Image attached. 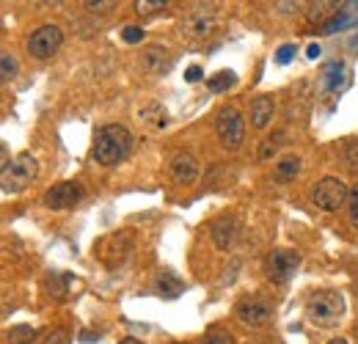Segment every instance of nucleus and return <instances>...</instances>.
<instances>
[{"label":"nucleus","instance_id":"obj_1","mask_svg":"<svg viewBox=\"0 0 358 344\" xmlns=\"http://www.w3.org/2000/svg\"><path fill=\"white\" fill-rule=\"evenodd\" d=\"M132 151V132L124 124H105L94 135L91 157L99 165H119Z\"/></svg>","mask_w":358,"mask_h":344},{"label":"nucleus","instance_id":"obj_2","mask_svg":"<svg viewBox=\"0 0 358 344\" xmlns=\"http://www.w3.org/2000/svg\"><path fill=\"white\" fill-rule=\"evenodd\" d=\"M36 177H39L36 157L31 151H23L9 162V168L3 171V174H0V191L3 193H23Z\"/></svg>","mask_w":358,"mask_h":344},{"label":"nucleus","instance_id":"obj_3","mask_svg":"<svg viewBox=\"0 0 358 344\" xmlns=\"http://www.w3.org/2000/svg\"><path fill=\"white\" fill-rule=\"evenodd\" d=\"M347 311V303L339 292L333 289H322V292H314L306 303V314L314 325H336Z\"/></svg>","mask_w":358,"mask_h":344},{"label":"nucleus","instance_id":"obj_4","mask_svg":"<svg viewBox=\"0 0 358 344\" xmlns=\"http://www.w3.org/2000/svg\"><path fill=\"white\" fill-rule=\"evenodd\" d=\"M215 132H218V140L226 146V149H240L243 140H246V121H243V113L237 108H224L215 119Z\"/></svg>","mask_w":358,"mask_h":344},{"label":"nucleus","instance_id":"obj_5","mask_svg":"<svg viewBox=\"0 0 358 344\" xmlns=\"http://www.w3.org/2000/svg\"><path fill=\"white\" fill-rule=\"evenodd\" d=\"M344 199H347V188H344V182L336 180V177L320 180V182L314 185V191H311V201H314V207H320L322 212H336V210L344 204Z\"/></svg>","mask_w":358,"mask_h":344},{"label":"nucleus","instance_id":"obj_6","mask_svg":"<svg viewBox=\"0 0 358 344\" xmlns=\"http://www.w3.org/2000/svg\"><path fill=\"white\" fill-rule=\"evenodd\" d=\"M298 267H300V256H298L295 251H289V248H276V251H270V256H267V262H265L267 278H270L273 284H287V281L298 273Z\"/></svg>","mask_w":358,"mask_h":344},{"label":"nucleus","instance_id":"obj_7","mask_svg":"<svg viewBox=\"0 0 358 344\" xmlns=\"http://www.w3.org/2000/svg\"><path fill=\"white\" fill-rule=\"evenodd\" d=\"M64 45V31L58 25H42L31 34L28 39V53L34 58H50L58 53V47Z\"/></svg>","mask_w":358,"mask_h":344},{"label":"nucleus","instance_id":"obj_8","mask_svg":"<svg viewBox=\"0 0 358 344\" xmlns=\"http://www.w3.org/2000/svg\"><path fill=\"white\" fill-rule=\"evenodd\" d=\"M235 314H237V319H240L243 325H248V328H262V325L270 322L273 308H270V303H267L265 297L251 295V297H246V300L237 303V311H235Z\"/></svg>","mask_w":358,"mask_h":344},{"label":"nucleus","instance_id":"obj_9","mask_svg":"<svg viewBox=\"0 0 358 344\" xmlns=\"http://www.w3.org/2000/svg\"><path fill=\"white\" fill-rule=\"evenodd\" d=\"M130 251H132V234H127V232L110 234V237H105V240L97 245V254H99V259H102L108 267L121 265Z\"/></svg>","mask_w":358,"mask_h":344},{"label":"nucleus","instance_id":"obj_10","mask_svg":"<svg viewBox=\"0 0 358 344\" xmlns=\"http://www.w3.org/2000/svg\"><path fill=\"white\" fill-rule=\"evenodd\" d=\"M83 199V185L80 182H58L45 193V204L50 210H72Z\"/></svg>","mask_w":358,"mask_h":344},{"label":"nucleus","instance_id":"obj_11","mask_svg":"<svg viewBox=\"0 0 358 344\" xmlns=\"http://www.w3.org/2000/svg\"><path fill=\"white\" fill-rule=\"evenodd\" d=\"M358 25V0H350V3H336L333 17L320 28L322 34H339V31H350Z\"/></svg>","mask_w":358,"mask_h":344},{"label":"nucleus","instance_id":"obj_12","mask_svg":"<svg viewBox=\"0 0 358 344\" xmlns=\"http://www.w3.org/2000/svg\"><path fill=\"white\" fill-rule=\"evenodd\" d=\"M171 177H174L176 182H182V185L196 182V177H199V162H196V157L188 154V151H176V154L171 157Z\"/></svg>","mask_w":358,"mask_h":344},{"label":"nucleus","instance_id":"obj_13","mask_svg":"<svg viewBox=\"0 0 358 344\" xmlns=\"http://www.w3.org/2000/svg\"><path fill=\"white\" fill-rule=\"evenodd\" d=\"M237 234H240L237 221L229 218V215H224V218H218V221L213 223V243H215L221 251H229V248L237 243Z\"/></svg>","mask_w":358,"mask_h":344},{"label":"nucleus","instance_id":"obj_14","mask_svg":"<svg viewBox=\"0 0 358 344\" xmlns=\"http://www.w3.org/2000/svg\"><path fill=\"white\" fill-rule=\"evenodd\" d=\"M322 88L331 94H342L347 88V66L342 61H328L322 66Z\"/></svg>","mask_w":358,"mask_h":344},{"label":"nucleus","instance_id":"obj_15","mask_svg":"<svg viewBox=\"0 0 358 344\" xmlns=\"http://www.w3.org/2000/svg\"><path fill=\"white\" fill-rule=\"evenodd\" d=\"M210 6H199L188 20H185V31L191 34V36H207L210 31H213V25H215V17H213V12H207Z\"/></svg>","mask_w":358,"mask_h":344},{"label":"nucleus","instance_id":"obj_16","mask_svg":"<svg viewBox=\"0 0 358 344\" xmlns=\"http://www.w3.org/2000/svg\"><path fill=\"white\" fill-rule=\"evenodd\" d=\"M273 99L270 97H256L254 102H251V124L256 127V130H265L267 124H270V119H273Z\"/></svg>","mask_w":358,"mask_h":344},{"label":"nucleus","instance_id":"obj_17","mask_svg":"<svg viewBox=\"0 0 358 344\" xmlns=\"http://www.w3.org/2000/svg\"><path fill=\"white\" fill-rule=\"evenodd\" d=\"M143 66H146V72L160 75L163 69H168V66H171L168 50H165V47H149V50L143 53Z\"/></svg>","mask_w":358,"mask_h":344},{"label":"nucleus","instance_id":"obj_18","mask_svg":"<svg viewBox=\"0 0 358 344\" xmlns=\"http://www.w3.org/2000/svg\"><path fill=\"white\" fill-rule=\"evenodd\" d=\"M157 292L163 295V297H179L185 292V284H182V278H176L174 273H160L157 275Z\"/></svg>","mask_w":358,"mask_h":344},{"label":"nucleus","instance_id":"obj_19","mask_svg":"<svg viewBox=\"0 0 358 344\" xmlns=\"http://www.w3.org/2000/svg\"><path fill=\"white\" fill-rule=\"evenodd\" d=\"M300 157H295V154H289V157H284V160H278V165H276V180H281V182H289V180H295L298 174H300Z\"/></svg>","mask_w":358,"mask_h":344},{"label":"nucleus","instance_id":"obj_20","mask_svg":"<svg viewBox=\"0 0 358 344\" xmlns=\"http://www.w3.org/2000/svg\"><path fill=\"white\" fill-rule=\"evenodd\" d=\"M17 72H20V61H17L12 53L0 50V86L12 83V80L17 77Z\"/></svg>","mask_w":358,"mask_h":344},{"label":"nucleus","instance_id":"obj_21","mask_svg":"<svg viewBox=\"0 0 358 344\" xmlns=\"http://www.w3.org/2000/svg\"><path fill=\"white\" fill-rule=\"evenodd\" d=\"M333 12H336V3H311V6H309V12H306V17H309V23H311V25L322 28V25L333 17Z\"/></svg>","mask_w":358,"mask_h":344},{"label":"nucleus","instance_id":"obj_22","mask_svg":"<svg viewBox=\"0 0 358 344\" xmlns=\"http://www.w3.org/2000/svg\"><path fill=\"white\" fill-rule=\"evenodd\" d=\"M235 83H237V75L229 72V69H224V72H218V75H213V77L207 80V88H210L213 94H224V91H229Z\"/></svg>","mask_w":358,"mask_h":344},{"label":"nucleus","instance_id":"obj_23","mask_svg":"<svg viewBox=\"0 0 358 344\" xmlns=\"http://www.w3.org/2000/svg\"><path fill=\"white\" fill-rule=\"evenodd\" d=\"M6 339H9V344H31L36 339V328H31V325H14Z\"/></svg>","mask_w":358,"mask_h":344},{"label":"nucleus","instance_id":"obj_24","mask_svg":"<svg viewBox=\"0 0 358 344\" xmlns=\"http://www.w3.org/2000/svg\"><path fill=\"white\" fill-rule=\"evenodd\" d=\"M342 160L347 162L350 171H358V140H355V138H350V140L344 143V149H342Z\"/></svg>","mask_w":358,"mask_h":344},{"label":"nucleus","instance_id":"obj_25","mask_svg":"<svg viewBox=\"0 0 358 344\" xmlns=\"http://www.w3.org/2000/svg\"><path fill=\"white\" fill-rule=\"evenodd\" d=\"M202 344H235V339H232L229 330H224V328H213V330L204 336Z\"/></svg>","mask_w":358,"mask_h":344},{"label":"nucleus","instance_id":"obj_26","mask_svg":"<svg viewBox=\"0 0 358 344\" xmlns=\"http://www.w3.org/2000/svg\"><path fill=\"white\" fill-rule=\"evenodd\" d=\"M45 344H72V336L64 328H53L45 333Z\"/></svg>","mask_w":358,"mask_h":344},{"label":"nucleus","instance_id":"obj_27","mask_svg":"<svg viewBox=\"0 0 358 344\" xmlns=\"http://www.w3.org/2000/svg\"><path fill=\"white\" fill-rule=\"evenodd\" d=\"M347 215H350V223L358 226V182H355L353 191L347 193Z\"/></svg>","mask_w":358,"mask_h":344},{"label":"nucleus","instance_id":"obj_28","mask_svg":"<svg viewBox=\"0 0 358 344\" xmlns=\"http://www.w3.org/2000/svg\"><path fill=\"white\" fill-rule=\"evenodd\" d=\"M168 3H163V0H138V3H135V12L138 14H154V12H160V9H165Z\"/></svg>","mask_w":358,"mask_h":344},{"label":"nucleus","instance_id":"obj_29","mask_svg":"<svg viewBox=\"0 0 358 344\" xmlns=\"http://www.w3.org/2000/svg\"><path fill=\"white\" fill-rule=\"evenodd\" d=\"M281 143H284V135H281V132H273V135L265 140V146L259 149V157H270V154H273V151H276Z\"/></svg>","mask_w":358,"mask_h":344},{"label":"nucleus","instance_id":"obj_30","mask_svg":"<svg viewBox=\"0 0 358 344\" xmlns=\"http://www.w3.org/2000/svg\"><path fill=\"white\" fill-rule=\"evenodd\" d=\"M121 39H124L127 45H138V42H143V28H138V25H124Z\"/></svg>","mask_w":358,"mask_h":344},{"label":"nucleus","instance_id":"obj_31","mask_svg":"<svg viewBox=\"0 0 358 344\" xmlns=\"http://www.w3.org/2000/svg\"><path fill=\"white\" fill-rule=\"evenodd\" d=\"M295 53H298L295 45H284V47H278V50H276V64H281V66L289 64V61L295 58Z\"/></svg>","mask_w":358,"mask_h":344},{"label":"nucleus","instance_id":"obj_32","mask_svg":"<svg viewBox=\"0 0 358 344\" xmlns=\"http://www.w3.org/2000/svg\"><path fill=\"white\" fill-rule=\"evenodd\" d=\"M61 281H67L64 275H58V273H53L50 278H47V289L53 292V297H64V284Z\"/></svg>","mask_w":358,"mask_h":344},{"label":"nucleus","instance_id":"obj_33","mask_svg":"<svg viewBox=\"0 0 358 344\" xmlns=\"http://www.w3.org/2000/svg\"><path fill=\"white\" fill-rule=\"evenodd\" d=\"M202 77H204L202 66H188V72H185V80H188V83H199Z\"/></svg>","mask_w":358,"mask_h":344},{"label":"nucleus","instance_id":"obj_34","mask_svg":"<svg viewBox=\"0 0 358 344\" xmlns=\"http://www.w3.org/2000/svg\"><path fill=\"white\" fill-rule=\"evenodd\" d=\"M9 162H12V160H9V146L0 143V174H3V171L9 168Z\"/></svg>","mask_w":358,"mask_h":344},{"label":"nucleus","instance_id":"obj_35","mask_svg":"<svg viewBox=\"0 0 358 344\" xmlns=\"http://www.w3.org/2000/svg\"><path fill=\"white\" fill-rule=\"evenodd\" d=\"M116 3L113 0H105V3H86V9H91V12H110Z\"/></svg>","mask_w":358,"mask_h":344},{"label":"nucleus","instance_id":"obj_36","mask_svg":"<svg viewBox=\"0 0 358 344\" xmlns=\"http://www.w3.org/2000/svg\"><path fill=\"white\" fill-rule=\"evenodd\" d=\"M306 58L317 61V58H320V45H309V50H306Z\"/></svg>","mask_w":358,"mask_h":344},{"label":"nucleus","instance_id":"obj_37","mask_svg":"<svg viewBox=\"0 0 358 344\" xmlns=\"http://www.w3.org/2000/svg\"><path fill=\"white\" fill-rule=\"evenodd\" d=\"M80 341H97V336L88 333V330H83V333H80Z\"/></svg>","mask_w":358,"mask_h":344},{"label":"nucleus","instance_id":"obj_38","mask_svg":"<svg viewBox=\"0 0 358 344\" xmlns=\"http://www.w3.org/2000/svg\"><path fill=\"white\" fill-rule=\"evenodd\" d=\"M278 9L281 12H292V9H298V3H278Z\"/></svg>","mask_w":358,"mask_h":344},{"label":"nucleus","instance_id":"obj_39","mask_svg":"<svg viewBox=\"0 0 358 344\" xmlns=\"http://www.w3.org/2000/svg\"><path fill=\"white\" fill-rule=\"evenodd\" d=\"M119 344H143V341H141V339H121Z\"/></svg>","mask_w":358,"mask_h":344},{"label":"nucleus","instance_id":"obj_40","mask_svg":"<svg viewBox=\"0 0 358 344\" xmlns=\"http://www.w3.org/2000/svg\"><path fill=\"white\" fill-rule=\"evenodd\" d=\"M328 344H347V339H331Z\"/></svg>","mask_w":358,"mask_h":344}]
</instances>
